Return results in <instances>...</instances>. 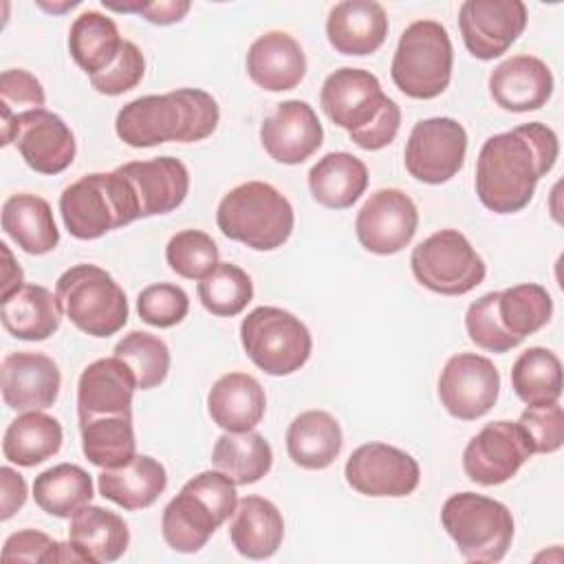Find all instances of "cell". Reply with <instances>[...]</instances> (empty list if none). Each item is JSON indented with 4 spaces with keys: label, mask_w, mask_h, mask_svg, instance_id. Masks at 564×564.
I'll list each match as a JSON object with an SVG mask.
<instances>
[{
    "label": "cell",
    "mask_w": 564,
    "mask_h": 564,
    "mask_svg": "<svg viewBox=\"0 0 564 564\" xmlns=\"http://www.w3.org/2000/svg\"><path fill=\"white\" fill-rule=\"evenodd\" d=\"M560 143L553 128L540 121L491 134L476 161V194L494 214L522 212L538 181L557 161Z\"/></svg>",
    "instance_id": "cell-1"
},
{
    "label": "cell",
    "mask_w": 564,
    "mask_h": 564,
    "mask_svg": "<svg viewBox=\"0 0 564 564\" xmlns=\"http://www.w3.org/2000/svg\"><path fill=\"white\" fill-rule=\"evenodd\" d=\"M220 119L216 99L200 88H176L128 101L115 119L117 137L130 148L167 141L196 143L214 134Z\"/></svg>",
    "instance_id": "cell-2"
},
{
    "label": "cell",
    "mask_w": 564,
    "mask_h": 564,
    "mask_svg": "<svg viewBox=\"0 0 564 564\" xmlns=\"http://www.w3.org/2000/svg\"><path fill=\"white\" fill-rule=\"evenodd\" d=\"M238 505L236 482L223 471H200L165 505L161 533L176 553L200 551L214 531L234 516Z\"/></svg>",
    "instance_id": "cell-3"
},
{
    "label": "cell",
    "mask_w": 564,
    "mask_h": 564,
    "mask_svg": "<svg viewBox=\"0 0 564 564\" xmlns=\"http://www.w3.org/2000/svg\"><path fill=\"white\" fill-rule=\"evenodd\" d=\"M218 229L253 251H273L293 234L295 214L289 198L264 181L229 189L216 209Z\"/></svg>",
    "instance_id": "cell-4"
},
{
    "label": "cell",
    "mask_w": 564,
    "mask_h": 564,
    "mask_svg": "<svg viewBox=\"0 0 564 564\" xmlns=\"http://www.w3.org/2000/svg\"><path fill=\"white\" fill-rule=\"evenodd\" d=\"M59 214L77 240H97L139 216L132 185L119 172H93L70 183L59 196Z\"/></svg>",
    "instance_id": "cell-5"
},
{
    "label": "cell",
    "mask_w": 564,
    "mask_h": 564,
    "mask_svg": "<svg viewBox=\"0 0 564 564\" xmlns=\"http://www.w3.org/2000/svg\"><path fill=\"white\" fill-rule=\"evenodd\" d=\"M441 524L467 562H500L513 540L509 507L474 491L449 496L441 507Z\"/></svg>",
    "instance_id": "cell-6"
},
{
    "label": "cell",
    "mask_w": 564,
    "mask_h": 564,
    "mask_svg": "<svg viewBox=\"0 0 564 564\" xmlns=\"http://www.w3.org/2000/svg\"><path fill=\"white\" fill-rule=\"evenodd\" d=\"M62 313L86 335L110 337L128 322V300L119 282L97 264H75L55 284Z\"/></svg>",
    "instance_id": "cell-7"
},
{
    "label": "cell",
    "mask_w": 564,
    "mask_h": 564,
    "mask_svg": "<svg viewBox=\"0 0 564 564\" xmlns=\"http://www.w3.org/2000/svg\"><path fill=\"white\" fill-rule=\"evenodd\" d=\"M452 62L447 29L436 20H416L399 37L390 75L403 95L434 99L449 86Z\"/></svg>",
    "instance_id": "cell-8"
},
{
    "label": "cell",
    "mask_w": 564,
    "mask_h": 564,
    "mask_svg": "<svg viewBox=\"0 0 564 564\" xmlns=\"http://www.w3.org/2000/svg\"><path fill=\"white\" fill-rule=\"evenodd\" d=\"M240 344L247 357L267 375L284 377L300 370L313 348L304 322L278 306H258L240 322Z\"/></svg>",
    "instance_id": "cell-9"
},
{
    "label": "cell",
    "mask_w": 564,
    "mask_h": 564,
    "mask_svg": "<svg viewBox=\"0 0 564 564\" xmlns=\"http://www.w3.org/2000/svg\"><path fill=\"white\" fill-rule=\"evenodd\" d=\"M419 284L441 295H465L485 280V262L458 229H441L421 240L410 256Z\"/></svg>",
    "instance_id": "cell-10"
},
{
    "label": "cell",
    "mask_w": 564,
    "mask_h": 564,
    "mask_svg": "<svg viewBox=\"0 0 564 564\" xmlns=\"http://www.w3.org/2000/svg\"><path fill=\"white\" fill-rule=\"evenodd\" d=\"M2 110V145L15 143L24 163L40 174L64 172L77 152L75 134L68 123L46 110H22L18 115Z\"/></svg>",
    "instance_id": "cell-11"
},
{
    "label": "cell",
    "mask_w": 564,
    "mask_h": 564,
    "mask_svg": "<svg viewBox=\"0 0 564 564\" xmlns=\"http://www.w3.org/2000/svg\"><path fill=\"white\" fill-rule=\"evenodd\" d=\"M465 152V128L452 117H430L414 123L405 143L403 163L412 178L441 185L460 172Z\"/></svg>",
    "instance_id": "cell-12"
},
{
    "label": "cell",
    "mask_w": 564,
    "mask_h": 564,
    "mask_svg": "<svg viewBox=\"0 0 564 564\" xmlns=\"http://www.w3.org/2000/svg\"><path fill=\"white\" fill-rule=\"evenodd\" d=\"M500 372L491 359L458 352L447 359L438 377L441 405L460 421L485 416L498 401Z\"/></svg>",
    "instance_id": "cell-13"
},
{
    "label": "cell",
    "mask_w": 564,
    "mask_h": 564,
    "mask_svg": "<svg viewBox=\"0 0 564 564\" xmlns=\"http://www.w3.org/2000/svg\"><path fill=\"white\" fill-rule=\"evenodd\" d=\"M319 104L326 117L352 137L386 112L394 99L381 90L379 79L370 70L344 66L324 79Z\"/></svg>",
    "instance_id": "cell-14"
},
{
    "label": "cell",
    "mask_w": 564,
    "mask_h": 564,
    "mask_svg": "<svg viewBox=\"0 0 564 564\" xmlns=\"http://www.w3.org/2000/svg\"><path fill=\"white\" fill-rule=\"evenodd\" d=\"M419 227L414 200L399 187H381L368 196L355 218L361 247L377 256H392L408 247Z\"/></svg>",
    "instance_id": "cell-15"
},
{
    "label": "cell",
    "mask_w": 564,
    "mask_h": 564,
    "mask_svg": "<svg viewBox=\"0 0 564 564\" xmlns=\"http://www.w3.org/2000/svg\"><path fill=\"white\" fill-rule=\"evenodd\" d=\"M346 482L364 496L399 498L419 487V463L388 443H364L346 460Z\"/></svg>",
    "instance_id": "cell-16"
},
{
    "label": "cell",
    "mask_w": 564,
    "mask_h": 564,
    "mask_svg": "<svg viewBox=\"0 0 564 564\" xmlns=\"http://www.w3.org/2000/svg\"><path fill=\"white\" fill-rule=\"evenodd\" d=\"M533 456L522 427L513 421L487 423L463 452L467 478L482 487L502 485Z\"/></svg>",
    "instance_id": "cell-17"
},
{
    "label": "cell",
    "mask_w": 564,
    "mask_h": 564,
    "mask_svg": "<svg viewBox=\"0 0 564 564\" xmlns=\"http://www.w3.org/2000/svg\"><path fill=\"white\" fill-rule=\"evenodd\" d=\"M524 26L527 7L522 0H465L458 9L463 42L482 62L507 53Z\"/></svg>",
    "instance_id": "cell-18"
},
{
    "label": "cell",
    "mask_w": 564,
    "mask_h": 564,
    "mask_svg": "<svg viewBox=\"0 0 564 564\" xmlns=\"http://www.w3.org/2000/svg\"><path fill=\"white\" fill-rule=\"evenodd\" d=\"M59 386V368L48 355L18 350L9 352L0 364L2 399L11 410H46L55 403Z\"/></svg>",
    "instance_id": "cell-19"
},
{
    "label": "cell",
    "mask_w": 564,
    "mask_h": 564,
    "mask_svg": "<svg viewBox=\"0 0 564 564\" xmlns=\"http://www.w3.org/2000/svg\"><path fill=\"white\" fill-rule=\"evenodd\" d=\"M324 130L315 110L300 99H289L260 126V143L264 152L284 165L304 163L322 145Z\"/></svg>",
    "instance_id": "cell-20"
},
{
    "label": "cell",
    "mask_w": 564,
    "mask_h": 564,
    "mask_svg": "<svg viewBox=\"0 0 564 564\" xmlns=\"http://www.w3.org/2000/svg\"><path fill=\"white\" fill-rule=\"evenodd\" d=\"M137 379L119 357H104L88 364L77 381L79 421L95 416H132Z\"/></svg>",
    "instance_id": "cell-21"
},
{
    "label": "cell",
    "mask_w": 564,
    "mask_h": 564,
    "mask_svg": "<svg viewBox=\"0 0 564 564\" xmlns=\"http://www.w3.org/2000/svg\"><path fill=\"white\" fill-rule=\"evenodd\" d=\"M134 189L139 216H156L176 209L189 192V172L174 156L130 161L117 167Z\"/></svg>",
    "instance_id": "cell-22"
},
{
    "label": "cell",
    "mask_w": 564,
    "mask_h": 564,
    "mask_svg": "<svg viewBox=\"0 0 564 564\" xmlns=\"http://www.w3.org/2000/svg\"><path fill=\"white\" fill-rule=\"evenodd\" d=\"M489 93L502 110H538L553 95V75L540 57L513 55L491 70Z\"/></svg>",
    "instance_id": "cell-23"
},
{
    "label": "cell",
    "mask_w": 564,
    "mask_h": 564,
    "mask_svg": "<svg viewBox=\"0 0 564 564\" xmlns=\"http://www.w3.org/2000/svg\"><path fill=\"white\" fill-rule=\"evenodd\" d=\"M247 75L269 93L291 90L306 75V55L286 31H267L247 51Z\"/></svg>",
    "instance_id": "cell-24"
},
{
    "label": "cell",
    "mask_w": 564,
    "mask_h": 564,
    "mask_svg": "<svg viewBox=\"0 0 564 564\" xmlns=\"http://www.w3.org/2000/svg\"><path fill=\"white\" fill-rule=\"evenodd\" d=\"M388 35L386 9L375 0L337 2L326 18V37L341 55H370Z\"/></svg>",
    "instance_id": "cell-25"
},
{
    "label": "cell",
    "mask_w": 564,
    "mask_h": 564,
    "mask_svg": "<svg viewBox=\"0 0 564 564\" xmlns=\"http://www.w3.org/2000/svg\"><path fill=\"white\" fill-rule=\"evenodd\" d=\"M267 408V394L260 381L247 372H227L214 381L207 394V412L225 432L253 430Z\"/></svg>",
    "instance_id": "cell-26"
},
{
    "label": "cell",
    "mask_w": 564,
    "mask_h": 564,
    "mask_svg": "<svg viewBox=\"0 0 564 564\" xmlns=\"http://www.w3.org/2000/svg\"><path fill=\"white\" fill-rule=\"evenodd\" d=\"M284 538V518L280 509L262 496H245L238 500L229 522V540L234 549L249 560L271 557Z\"/></svg>",
    "instance_id": "cell-27"
},
{
    "label": "cell",
    "mask_w": 564,
    "mask_h": 564,
    "mask_svg": "<svg viewBox=\"0 0 564 564\" xmlns=\"http://www.w3.org/2000/svg\"><path fill=\"white\" fill-rule=\"evenodd\" d=\"M99 494L126 511H139L156 502L167 487L165 467L148 456L137 454L130 463L104 469L97 478Z\"/></svg>",
    "instance_id": "cell-28"
},
{
    "label": "cell",
    "mask_w": 564,
    "mask_h": 564,
    "mask_svg": "<svg viewBox=\"0 0 564 564\" xmlns=\"http://www.w3.org/2000/svg\"><path fill=\"white\" fill-rule=\"evenodd\" d=\"M2 231L31 256H44L59 242L51 205L35 194H13L2 205Z\"/></svg>",
    "instance_id": "cell-29"
},
{
    "label": "cell",
    "mask_w": 564,
    "mask_h": 564,
    "mask_svg": "<svg viewBox=\"0 0 564 564\" xmlns=\"http://www.w3.org/2000/svg\"><path fill=\"white\" fill-rule=\"evenodd\" d=\"M341 427L324 410L297 414L286 430L289 458L302 469H326L341 452Z\"/></svg>",
    "instance_id": "cell-30"
},
{
    "label": "cell",
    "mask_w": 564,
    "mask_h": 564,
    "mask_svg": "<svg viewBox=\"0 0 564 564\" xmlns=\"http://www.w3.org/2000/svg\"><path fill=\"white\" fill-rule=\"evenodd\" d=\"M2 326L18 339L44 341L62 322L57 297L40 284H22L0 304Z\"/></svg>",
    "instance_id": "cell-31"
},
{
    "label": "cell",
    "mask_w": 564,
    "mask_h": 564,
    "mask_svg": "<svg viewBox=\"0 0 564 564\" xmlns=\"http://www.w3.org/2000/svg\"><path fill=\"white\" fill-rule=\"evenodd\" d=\"M368 187V167L350 152H328L308 170L313 198L328 209H348Z\"/></svg>",
    "instance_id": "cell-32"
},
{
    "label": "cell",
    "mask_w": 564,
    "mask_h": 564,
    "mask_svg": "<svg viewBox=\"0 0 564 564\" xmlns=\"http://www.w3.org/2000/svg\"><path fill=\"white\" fill-rule=\"evenodd\" d=\"M68 540L86 555L88 564H106L126 553L130 531L119 513L86 505L70 518Z\"/></svg>",
    "instance_id": "cell-33"
},
{
    "label": "cell",
    "mask_w": 564,
    "mask_h": 564,
    "mask_svg": "<svg viewBox=\"0 0 564 564\" xmlns=\"http://www.w3.org/2000/svg\"><path fill=\"white\" fill-rule=\"evenodd\" d=\"M62 425L55 416L42 410H31L15 416L2 436V454L20 467H35L62 447Z\"/></svg>",
    "instance_id": "cell-34"
},
{
    "label": "cell",
    "mask_w": 564,
    "mask_h": 564,
    "mask_svg": "<svg viewBox=\"0 0 564 564\" xmlns=\"http://www.w3.org/2000/svg\"><path fill=\"white\" fill-rule=\"evenodd\" d=\"M123 40L112 18L88 9L75 18L68 31V51L75 64L90 77L112 64Z\"/></svg>",
    "instance_id": "cell-35"
},
{
    "label": "cell",
    "mask_w": 564,
    "mask_h": 564,
    "mask_svg": "<svg viewBox=\"0 0 564 564\" xmlns=\"http://www.w3.org/2000/svg\"><path fill=\"white\" fill-rule=\"evenodd\" d=\"M212 463L236 485H253L269 474L273 452L269 441L253 430L225 432L214 443Z\"/></svg>",
    "instance_id": "cell-36"
},
{
    "label": "cell",
    "mask_w": 564,
    "mask_h": 564,
    "mask_svg": "<svg viewBox=\"0 0 564 564\" xmlns=\"http://www.w3.org/2000/svg\"><path fill=\"white\" fill-rule=\"evenodd\" d=\"M93 478L90 474L73 463H59L33 480L35 505L55 518H73L82 507L90 505Z\"/></svg>",
    "instance_id": "cell-37"
},
{
    "label": "cell",
    "mask_w": 564,
    "mask_h": 564,
    "mask_svg": "<svg viewBox=\"0 0 564 564\" xmlns=\"http://www.w3.org/2000/svg\"><path fill=\"white\" fill-rule=\"evenodd\" d=\"M79 432L84 456L101 469L121 467L137 456L132 416L115 414L86 419L79 421Z\"/></svg>",
    "instance_id": "cell-38"
},
{
    "label": "cell",
    "mask_w": 564,
    "mask_h": 564,
    "mask_svg": "<svg viewBox=\"0 0 564 564\" xmlns=\"http://www.w3.org/2000/svg\"><path fill=\"white\" fill-rule=\"evenodd\" d=\"M511 388L527 405L555 403L562 394V364L542 346H531L513 361Z\"/></svg>",
    "instance_id": "cell-39"
},
{
    "label": "cell",
    "mask_w": 564,
    "mask_h": 564,
    "mask_svg": "<svg viewBox=\"0 0 564 564\" xmlns=\"http://www.w3.org/2000/svg\"><path fill=\"white\" fill-rule=\"evenodd\" d=\"M496 311L502 328L522 341L527 335L538 333L551 319L553 300L542 284L527 282L498 291Z\"/></svg>",
    "instance_id": "cell-40"
},
{
    "label": "cell",
    "mask_w": 564,
    "mask_h": 564,
    "mask_svg": "<svg viewBox=\"0 0 564 564\" xmlns=\"http://www.w3.org/2000/svg\"><path fill=\"white\" fill-rule=\"evenodd\" d=\"M200 304L218 317H234L247 308L253 300V282L245 269L231 262H218V267L198 280Z\"/></svg>",
    "instance_id": "cell-41"
},
{
    "label": "cell",
    "mask_w": 564,
    "mask_h": 564,
    "mask_svg": "<svg viewBox=\"0 0 564 564\" xmlns=\"http://www.w3.org/2000/svg\"><path fill=\"white\" fill-rule=\"evenodd\" d=\"M115 357L132 370L139 390L156 388L170 372V348L161 337L145 330L123 335L115 346Z\"/></svg>",
    "instance_id": "cell-42"
},
{
    "label": "cell",
    "mask_w": 564,
    "mask_h": 564,
    "mask_svg": "<svg viewBox=\"0 0 564 564\" xmlns=\"http://www.w3.org/2000/svg\"><path fill=\"white\" fill-rule=\"evenodd\" d=\"M165 260L176 275L203 280L218 267V247L209 234L200 229H183L170 238Z\"/></svg>",
    "instance_id": "cell-43"
},
{
    "label": "cell",
    "mask_w": 564,
    "mask_h": 564,
    "mask_svg": "<svg viewBox=\"0 0 564 564\" xmlns=\"http://www.w3.org/2000/svg\"><path fill=\"white\" fill-rule=\"evenodd\" d=\"M2 562H7V564H13V562L51 564V562H88V560L70 540L57 542L42 531L22 529V531L11 533L4 540Z\"/></svg>",
    "instance_id": "cell-44"
},
{
    "label": "cell",
    "mask_w": 564,
    "mask_h": 564,
    "mask_svg": "<svg viewBox=\"0 0 564 564\" xmlns=\"http://www.w3.org/2000/svg\"><path fill=\"white\" fill-rule=\"evenodd\" d=\"M496 302H498V291L485 293L476 302H471L465 313V328H467L469 339L478 348L489 350V352H507V350L520 346L522 341L511 337L502 328V324L498 319Z\"/></svg>",
    "instance_id": "cell-45"
},
{
    "label": "cell",
    "mask_w": 564,
    "mask_h": 564,
    "mask_svg": "<svg viewBox=\"0 0 564 564\" xmlns=\"http://www.w3.org/2000/svg\"><path fill=\"white\" fill-rule=\"evenodd\" d=\"M139 317L156 328H170L183 322L189 311L187 293L170 282L145 286L137 297Z\"/></svg>",
    "instance_id": "cell-46"
},
{
    "label": "cell",
    "mask_w": 564,
    "mask_h": 564,
    "mask_svg": "<svg viewBox=\"0 0 564 564\" xmlns=\"http://www.w3.org/2000/svg\"><path fill=\"white\" fill-rule=\"evenodd\" d=\"M518 425L522 427L533 454H553L564 443V410L557 401L546 405H527Z\"/></svg>",
    "instance_id": "cell-47"
},
{
    "label": "cell",
    "mask_w": 564,
    "mask_h": 564,
    "mask_svg": "<svg viewBox=\"0 0 564 564\" xmlns=\"http://www.w3.org/2000/svg\"><path fill=\"white\" fill-rule=\"evenodd\" d=\"M143 73H145V59L141 48L134 42L123 40L112 64L97 75H90V86L101 95L115 97L132 90L143 79Z\"/></svg>",
    "instance_id": "cell-48"
},
{
    "label": "cell",
    "mask_w": 564,
    "mask_h": 564,
    "mask_svg": "<svg viewBox=\"0 0 564 564\" xmlns=\"http://www.w3.org/2000/svg\"><path fill=\"white\" fill-rule=\"evenodd\" d=\"M46 95L40 79L24 68H7L0 75V108L13 112V108L35 110L44 108Z\"/></svg>",
    "instance_id": "cell-49"
},
{
    "label": "cell",
    "mask_w": 564,
    "mask_h": 564,
    "mask_svg": "<svg viewBox=\"0 0 564 564\" xmlns=\"http://www.w3.org/2000/svg\"><path fill=\"white\" fill-rule=\"evenodd\" d=\"M0 482H2V509H0V518L9 520L18 509H22V505L26 502V482L24 478L11 469V467H2L0 469Z\"/></svg>",
    "instance_id": "cell-50"
},
{
    "label": "cell",
    "mask_w": 564,
    "mask_h": 564,
    "mask_svg": "<svg viewBox=\"0 0 564 564\" xmlns=\"http://www.w3.org/2000/svg\"><path fill=\"white\" fill-rule=\"evenodd\" d=\"M189 11L187 0H159V2H145L141 9V15L159 26H167L174 22H181L185 13Z\"/></svg>",
    "instance_id": "cell-51"
},
{
    "label": "cell",
    "mask_w": 564,
    "mask_h": 564,
    "mask_svg": "<svg viewBox=\"0 0 564 564\" xmlns=\"http://www.w3.org/2000/svg\"><path fill=\"white\" fill-rule=\"evenodd\" d=\"M0 251L4 256V264H2V300H4L24 284V280H22L24 275H22V269L13 262V256L7 247V242H0Z\"/></svg>",
    "instance_id": "cell-52"
},
{
    "label": "cell",
    "mask_w": 564,
    "mask_h": 564,
    "mask_svg": "<svg viewBox=\"0 0 564 564\" xmlns=\"http://www.w3.org/2000/svg\"><path fill=\"white\" fill-rule=\"evenodd\" d=\"M79 2L77 0H64V2H44V0H37V7H42V9H46V11H53V13H64V11H68V9H73V7H77Z\"/></svg>",
    "instance_id": "cell-53"
}]
</instances>
